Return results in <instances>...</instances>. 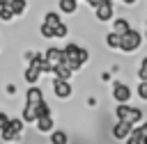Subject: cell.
I'll list each match as a JSON object with an SVG mask.
<instances>
[{"mask_svg": "<svg viewBox=\"0 0 147 144\" xmlns=\"http://www.w3.org/2000/svg\"><path fill=\"white\" fill-rule=\"evenodd\" d=\"M62 50H64V64H67L74 73L80 71V69L90 62V50L83 48V46H78V43H74V41H69Z\"/></svg>", "mask_w": 147, "mask_h": 144, "instance_id": "1", "label": "cell"}, {"mask_svg": "<svg viewBox=\"0 0 147 144\" xmlns=\"http://www.w3.org/2000/svg\"><path fill=\"white\" fill-rule=\"evenodd\" d=\"M23 130H25V121H23L21 117H9L7 126H5V128H0V139H2V142H7V144L18 142V139L23 137Z\"/></svg>", "mask_w": 147, "mask_h": 144, "instance_id": "2", "label": "cell"}, {"mask_svg": "<svg viewBox=\"0 0 147 144\" xmlns=\"http://www.w3.org/2000/svg\"><path fill=\"white\" fill-rule=\"evenodd\" d=\"M145 43V37H142V32H138L136 27H131L126 34H122V43H119V50L124 53V55H133L140 46Z\"/></svg>", "mask_w": 147, "mask_h": 144, "instance_id": "3", "label": "cell"}, {"mask_svg": "<svg viewBox=\"0 0 147 144\" xmlns=\"http://www.w3.org/2000/svg\"><path fill=\"white\" fill-rule=\"evenodd\" d=\"M131 96H133V89H131L126 82L115 80V82L110 85V98H113L115 103H129Z\"/></svg>", "mask_w": 147, "mask_h": 144, "instance_id": "4", "label": "cell"}, {"mask_svg": "<svg viewBox=\"0 0 147 144\" xmlns=\"http://www.w3.org/2000/svg\"><path fill=\"white\" fill-rule=\"evenodd\" d=\"M51 87H53V96L60 98V101H67V98L74 96V85L69 80H53Z\"/></svg>", "mask_w": 147, "mask_h": 144, "instance_id": "5", "label": "cell"}, {"mask_svg": "<svg viewBox=\"0 0 147 144\" xmlns=\"http://www.w3.org/2000/svg\"><path fill=\"white\" fill-rule=\"evenodd\" d=\"M94 18H96L99 23H110V21L115 18V5L108 2V0H103V2L94 9Z\"/></svg>", "mask_w": 147, "mask_h": 144, "instance_id": "6", "label": "cell"}, {"mask_svg": "<svg viewBox=\"0 0 147 144\" xmlns=\"http://www.w3.org/2000/svg\"><path fill=\"white\" fill-rule=\"evenodd\" d=\"M136 126H131L129 121H115L113 123V128H110V135H113V139H117V142H124L129 135H131V130H133Z\"/></svg>", "mask_w": 147, "mask_h": 144, "instance_id": "7", "label": "cell"}, {"mask_svg": "<svg viewBox=\"0 0 147 144\" xmlns=\"http://www.w3.org/2000/svg\"><path fill=\"white\" fill-rule=\"evenodd\" d=\"M44 57H46V62H48L51 66L64 64V50H62V48H57V46H51V48H46V50H44Z\"/></svg>", "mask_w": 147, "mask_h": 144, "instance_id": "8", "label": "cell"}, {"mask_svg": "<svg viewBox=\"0 0 147 144\" xmlns=\"http://www.w3.org/2000/svg\"><path fill=\"white\" fill-rule=\"evenodd\" d=\"M34 128H37V133H41V135L53 133V130H55V119H53V114H48V117H39V119L34 121Z\"/></svg>", "mask_w": 147, "mask_h": 144, "instance_id": "9", "label": "cell"}, {"mask_svg": "<svg viewBox=\"0 0 147 144\" xmlns=\"http://www.w3.org/2000/svg\"><path fill=\"white\" fill-rule=\"evenodd\" d=\"M110 30L117 32V34H126V32L131 30V23H129L126 18H122V16H115V18L110 21Z\"/></svg>", "mask_w": 147, "mask_h": 144, "instance_id": "10", "label": "cell"}, {"mask_svg": "<svg viewBox=\"0 0 147 144\" xmlns=\"http://www.w3.org/2000/svg\"><path fill=\"white\" fill-rule=\"evenodd\" d=\"M37 105H32V103H25L23 105V110H21V119L25 121V123H34L37 121Z\"/></svg>", "mask_w": 147, "mask_h": 144, "instance_id": "11", "label": "cell"}, {"mask_svg": "<svg viewBox=\"0 0 147 144\" xmlns=\"http://www.w3.org/2000/svg\"><path fill=\"white\" fill-rule=\"evenodd\" d=\"M78 2H80V0H57V11L71 16V14H76V9H78Z\"/></svg>", "mask_w": 147, "mask_h": 144, "instance_id": "12", "label": "cell"}, {"mask_svg": "<svg viewBox=\"0 0 147 144\" xmlns=\"http://www.w3.org/2000/svg\"><path fill=\"white\" fill-rule=\"evenodd\" d=\"M53 80H71L74 78V71L67 66V64H57V66H53Z\"/></svg>", "mask_w": 147, "mask_h": 144, "instance_id": "13", "label": "cell"}, {"mask_svg": "<svg viewBox=\"0 0 147 144\" xmlns=\"http://www.w3.org/2000/svg\"><path fill=\"white\" fill-rule=\"evenodd\" d=\"M126 121H129L131 126H138V123H142V121H145V112H142L140 107H133V105H131V110H129V117H126Z\"/></svg>", "mask_w": 147, "mask_h": 144, "instance_id": "14", "label": "cell"}, {"mask_svg": "<svg viewBox=\"0 0 147 144\" xmlns=\"http://www.w3.org/2000/svg\"><path fill=\"white\" fill-rule=\"evenodd\" d=\"M119 43H122V34H117V32H108L106 34V46L110 48V50H119Z\"/></svg>", "mask_w": 147, "mask_h": 144, "instance_id": "15", "label": "cell"}, {"mask_svg": "<svg viewBox=\"0 0 147 144\" xmlns=\"http://www.w3.org/2000/svg\"><path fill=\"white\" fill-rule=\"evenodd\" d=\"M48 139H51V144H69V135H67L64 130H53V133H48Z\"/></svg>", "mask_w": 147, "mask_h": 144, "instance_id": "16", "label": "cell"}, {"mask_svg": "<svg viewBox=\"0 0 147 144\" xmlns=\"http://www.w3.org/2000/svg\"><path fill=\"white\" fill-rule=\"evenodd\" d=\"M9 7H11V11H14V16H23L25 9H28V0H11Z\"/></svg>", "mask_w": 147, "mask_h": 144, "instance_id": "17", "label": "cell"}, {"mask_svg": "<svg viewBox=\"0 0 147 144\" xmlns=\"http://www.w3.org/2000/svg\"><path fill=\"white\" fill-rule=\"evenodd\" d=\"M44 23H48V25L55 27V25L62 23V14H60V11H46V14H44Z\"/></svg>", "mask_w": 147, "mask_h": 144, "instance_id": "18", "label": "cell"}, {"mask_svg": "<svg viewBox=\"0 0 147 144\" xmlns=\"http://www.w3.org/2000/svg\"><path fill=\"white\" fill-rule=\"evenodd\" d=\"M129 110H131L129 103H117V107H115V117H117V121H126Z\"/></svg>", "mask_w": 147, "mask_h": 144, "instance_id": "19", "label": "cell"}, {"mask_svg": "<svg viewBox=\"0 0 147 144\" xmlns=\"http://www.w3.org/2000/svg\"><path fill=\"white\" fill-rule=\"evenodd\" d=\"M39 34H41L44 39H55V27L41 21V23H39Z\"/></svg>", "mask_w": 147, "mask_h": 144, "instance_id": "20", "label": "cell"}, {"mask_svg": "<svg viewBox=\"0 0 147 144\" xmlns=\"http://www.w3.org/2000/svg\"><path fill=\"white\" fill-rule=\"evenodd\" d=\"M14 18H16V16H14L11 7H9V5H2V7H0V21H2V23H11Z\"/></svg>", "mask_w": 147, "mask_h": 144, "instance_id": "21", "label": "cell"}, {"mask_svg": "<svg viewBox=\"0 0 147 144\" xmlns=\"http://www.w3.org/2000/svg\"><path fill=\"white\" fill-rule=\"evenodd\" d=\"M124 144H142V133H140V128H138V126L131 130V135L124 139Z\"/></svg>", "mask_w": 147, "mask_h": 144, "instance_id": "22", "label": "cell"}, {"mask_svg": "<svg viewBox=\"0 0 147 144\" xmlns=\"http://www.w3.org/2000/svg\"><path fill=\"white\" fill-rule=\"evenodd\" d=\"M67 34H69V27H67V23H64V21H62L60 25H55V39H64Z\"/></svg>", "mask_w": 147, "mask_h": 144, "instance_id": "23", "label": "cell"}, {"mask_svg": "<svg viewBox=\"0 0 147 144\" xmlns=\"http://www.w3.org/2000/svg\"><path fill=\"white\" fill-rule=\"evenodd\" d=\"M136 94H138V98L147 101V80H140V82H138V87H136Z\"/></svg>", "mask_w": 147, "mask_h": 144, "instance_id": "24", "label": "cell"}, {"mask_svg": "<svg viewBox=\"0 0 147 144\" xmlns=\"http://www.w3.org/2000/svg\"><path fill=\"white\" fill-rule=\"evenodd\" d=\"M138 78H140V80H147V55L140 59V66H138Z\"/></svg>", "mask_w": 147, "mask_h": 144, "instance_id": "25", "label": "cell"}, {"mask_svg": "<svg viewBox=\"0 0 147 144\" xmlns=\"http://www.w3.org/2000/svg\"><path fill=\"white\" fill-rule=\"evenodd\" d=\"M138 128H140V133H142V142H145V139H147V121L138 123Z\"/></svg>", "mask_w": 147, "mask_h": 144, "instance_id": "26", "label": "cell"}, {"mask_svg": "<svg viewBox=\"0 0 147 144\" xmlns=\"http://www.w3.org/2000/svg\"><path fill=\"white\" fill-rule=\"evenodd\" d=\"M85 2L90 5V9H96V7H99V5L103 2V0H85Z\"/></svg>", "mask_w": 147, "mask_h": 144, "instance_id": "27", "label": "cell"}, {"mask_svg": "<svg viewBox=\"0 0 147 144\" xmlns=\"http://www.w3.org/2000/svg\"><path fill=\"white\" fill-rule=\"evenodd\" d=\"M119 2H122V5H124V7H133V5H136V2H138V0H119Z\"/></svg>", "mask_w": 147, "mask_h": 144, "instance_id": "28", "label": "cell"}, {"mask_svg": "<svg viewBox=\"0 0 147 144\" xmlns=\"http://www.w3.org/2000/svg\"><path fill=\"white\" fill-rule=\"evenodd\" d=\"M110 78H113V75H110V73H108V71H103V73H101V80H103V82H108V80H110Z\"/></svg>", "mask_w": 147, "mask_h": 144, "instance_id": "29", "label": "cell"}, {"mask_svg": "<svg viewBox=\"0 0 147 144\" xmlns=\"http://www.w3.org/2000/svg\"><path fill=\"white\" fill-rule=\"evenodd\" d=\"M7 94H16V85H7Z\"/></svg>", "mask_w": 147, "mask_h": 144, "instance_id": "30", "label": "cell"}, {"mask_svg": "<svg viewBox=\"0 0 147 144\" xmlns=\"http://www.w3.org/2000/svg\"><path fill=\"white\" fill-rule=\"evenodd\" d=\"M9 2H11V0H0V7H2V5H9Z\"/></svg>", "mask_w": 147, "mask_h": 144, "instance_id": "31", "label": "cell"}, {"mask_svg": "<svg viewBox=\"0 0 147 144\" xmlns=\"http://www.w3.org/2000/svg\"><path fill=\"white\" fill-rule=\"evenodd\" d=\"M142 37H145V39H147V27H145V34H142Z\"/></svg>", "mask_w": 147, "mask_h": 144, "instance_id": "32", "label": "cell"}, {"mask_svg": "<svg viewBox=\"0 0 147 144\" xmlns=\"http://www.w3.org/2000/svg\"><path fill=\"white\" fill-rule=\"evenodd\" d=\"M145 27H147V16H145Z\"/></svg>", "mask_w": 147, "mask_h": 144, "instance_id": "33", "label": "cell"}, {"mask_svg": "<svg viewBox=\"0 0 147 144\" xmlns=\"http://www.w3.org/2000/svg\"><path fill=\"white\" fill-rule=\"evenodd\" d=\"M0 50H2V43H0Z\"/></svg>", "mask_w": 147, "mask_h": 144, "instance_id": "34", "label": "cell"}, {"mask_svg": "<svg viewBox=\"0 0 147 144\" xmlns=\"http://www.w3.org/2000/svg\"><path fill=\"white\" fill-rule=\"evenodd\" d=\"M142 144H147V139H145V142H142Z\"/></svg>", "mask_w": 147, "mask_h": 144, "instance_id": "35", "label": "cell"}]
</instances>
